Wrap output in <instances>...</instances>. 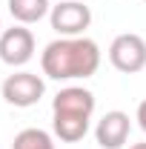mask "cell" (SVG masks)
<instances>
[{"label": "cell", "mask_w": 146, "mask_h": 149, "mask_svg": "<svg viewBox=\"0 0 146 149\" xmlns=\"http://www.w3.org/2000/svg\"><path fill=\"white\" fill-rule=\"evenodd\" d=\"M138 123H140V129L146 132V100H140V106H138Z\"/></svg>", "instance_id": "cell-11"}, {"label": "cell", "mask_w": 146, "mask_h": 149, "mask_svg": "<svg viewBox=\"0 0 146 149\" xmlns=\"http://www.w3.org/2000/svg\"><path fill=\"white\" fill-rule=\"evenodd\" d=\"M52 112H72V115H86L92 118L95 112V95L83 86H69V89H60L52 103Z\"/></svg>", "instance_id": "cell-7"}, {"label": "cell", "mask_w": 146, "mask_h": 149, "mask_svg": "<svg viewBox=\"0 0 146 149\" xmlns=\"http://www.w3.org/2000/svg\"><path fill=\"white\" fill-rule=\"evenodd\" d=\"M35 55V35L26 26H12L0 35V60L9 66H23Z\"/></svg>", "instance_id": "cell-5"}, {"label": "cell", "mask_w": 146, "mask_h": 149, "mask_svg": "<svg viewBox=\"0 0 146 149\" xmlns=\"http://www.w3.org/2000/svg\"><path fill=\"white\" fill-rule=\"evenodd\" d=\"M52 129H55V135L60 141L74 143V141H80L89 132V118L86 115H72V112H55Z\"/></svg>", "instance_id": "cell-8"}, {"label": "cell", "mask_w": 146, "mask_h": 149, "mask_svg": "<svg viewBox=\"0 0 146 149\" xmlns=\"http://www.w3.org/2000/svg\"><path fill=\"white\" fill-rule=\"evenodd\" d=\"M92 23L89 6H83L80 0H66L52 6V29L63 37H80Z\"/></svg>", "instance_id": "cell-3"}, {"label": "cell", "mask_w": 146, "mask_h": 149, "mask_svg": "<svg viewBox=\"0 0 146 149\" xmlns=\"http://www.w3.org/2000/svg\"><path fill=\"white\" fill-rule=\"evenodd\" d=\"M143 3H146V0H143Z\"/></svg>", "instance_id": "cell-14"}, {"label": "cell", "mask_w": 146, "mask_h": 149, "mask_svg": "<svg viewBox=\"0 0 146 149\" xmlns=\"http://www.w3.org/2000/svg\"><path fill=\"white\" fill-rule=\"evenodd\" d=\"M12 149H55V141H52V135H49V132L29 126V129H23V132L15 135Z\"/></svg>", "instance_id": "cell-10"}, {"label": "cell", "mask_w": 146, "mask_h": 149, "mask_svg": "<svg viewBox=\"0 0 146 149\" xmlns=\"http://www.w3.org/2000/svg\"><path fill=\"white\" fill-rule=\"evenodd\" d=\"M40 66H43V74L55 80L92 77L100 66V49L89 37H60L43 49Z\"/></svg>", "instance_id": "cell-1"}, {"label": "cell", "mask_w": 146, "mask_h": 149, "mask_svg": "<svg viewBox=\"0 0 146 149\" xmlns=\"http://www.w3.org/2000/svg\"><path fill=\"white\" fill-rule=\"evenodd\" d=\"M43 80L32 72H15L9 74L6 80H3V97H6V103H12V106H20V109H26V106H35L37 100L43 97Z\"/></svg>", "instance_id": "cell-4"}, {"label": "cell", "mask_w": 146, "mask_h": 149, "mask_svg": "<svg viewBox=\"0 0 146 149\" xmlns=\"http://www.w3.org/2000/svg\"><path fill=\"white\" fill-rule=\"evenodd\" d=\"M129 149H146V143H135V146H129Z\"/></svg>", "instance_id": "cell-12"}, {"label": "cell", "mask_w": 146, "mask_h": 149, "mask_svg": "<svg viewBox=\"0 0 146 149\" xmlns=\"http://www.w3.org/2000/svg\"><path fill=\"white\" fill-rule=\"evenodd\" d=\"M109 60L117 72H126V74H135L146 66V40L140 35H117L109 46Z\"/></svg>", "instance_id": "cell-2"}, {"label": "cell", "mask_w": 146, "mask_h": 149, "mask_svg": "<svg viewBox=\"0 0 146 149\" xmlns=\"http://www.w3.org/2000/svg\"><path fill=\"white\" fill-rule=\"evenodd\" d=\"M9 12L20 26H29V23H37L46 17L49 0H9Z\"/></svg>", "instance_id": "cell-9"}, {"label": "cell", "mask_w": 146, "mask_h": 149, "mask_svg": "<svg viewBox=\"0 0 146 149\" xmlns=\"http://www.w3.org/2000/svg\"><path fill=\"white\" fill-rule=\"evenodd\" d=\"M0 29H3V26H0ZM0 35H3V32H0Z\"/></svg>", "instance_id": "cell-13"}, {"label": "cell", "mask_w": 146, "mask_h": 149, "mask_svg": "<svg viewBox=\"0 0 146 149\" xmlns=\"http://www.w3.org/2000/svg\"><path fill=\"white\" fill-rule=\"evenodd\" d=\"M129 115L126 112H106L100 120H97V129L95 138L103 149H120L129 138Z\"/></svg>", "instance_id": "cell-6"}]
</instances>
